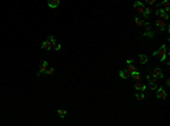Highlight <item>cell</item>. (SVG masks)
Masks as SVG:
<instances>
[{
  "label": "cell",
  "instance_id": "22",
  "mask_svg": "<svg viewBox=\"0 0 170 126\" xmlns=\"http://www.w3.org/2000/svg\"><path fill=\"white\" fill-rule=\"evenodd\" d=\"M134 88H135V90H136V91H142V89H143V84L142 83H136L134 85Z\"/></svg>",
  "mask_w": 170,
  "mask_h": 126
},
{
  "label": "cell",
  "instance_id": "19",
  "mask_svg": "<svg viewBox=\"0 0 170 126\" xmlns=\"http://www.w3.org/2000/svg\"><path fill=\"white\" fill-rule=\"evenodd\" d=\"M146 79H147V82H149L150 85L155 83V79H154V77H152L151 75H147V76H146Z\"/></svg>",
  "mask_w": 170,
  "mask_h": 126
},
{
  "label": "cell",
  "instance_id": "10",
  "mask_svg": "<svg viewBox=\"0 0 170 126\" xmlns=\"http://www.w3.org/2000/svg\"><path fill=\"white\" fill-rule=\"evenodd\" d=\"M60 4V0H48V6L50 8H57Z\"/></svg>",
  "mask_w": 170,
  "mask_h": 126
},
{
  "label": "cell",
  "instance_id": "29",
  "mask_svg": "<svg viewBox=\"0 0 170 126\" xmlns=\"http://www.w3.org/2000/svg\"><path fill=\"white\" fill-rule=\"evenodd\" d=\"M145 2H147V4H149V5H154L155 4V0H145Z\"/></svg>",
  "mask_w": 170,
  "mask_h": 126
},
{
  "label": "cell",
  "instance_id": "21",
  "mask_svg": "<svg viewBox=\"0 0 170 126\" xmlns=\"http://www.w3.org/2000/svg\"><path fill=\"white\" fill-rule=\"evenodd\" d=\"M53 73H55V68H53V67H51V68L46 69V72L44 74H46V75H48V76H51V75H53Z\"/></svg>",
  "mask_w": 170,
  "mask_h": 126
},
{
  "label": "cell",
  "instance_id": "7",
  "mask_svg": "<svg viewBox=\"0 0 170 126\" xmlns=\"http://www.w3.org/2000/svg\"><path fill=\"white\" fill-rule=\"evenodd\" d=\"M155 25H156V27L159 28V31L163 32L165 31V28L167 26H165V22H163V19H156V22H155Z\"/></svg>",
  "mask_w": 170,
  "mask_h": 126
},
{
  "label": "cell",
  "instance_id": "6",
  "mask_svg": "<svg viewBox=\"0 0 170 126\" xmlns=\"http://www.w3.org/2000/svg\"><path fill=\"white\" fill-rule=\"evenodd\" d=\"M41 48L43 49V50H46V51L51 50V49H52V44H51V42L49 41V39H46V41H43V42H42V46H41Z\"/></svg>",
  "mask_w": 170,
  "mask_h": 126
},
{
  "label": "cell",
  "instance_id": "17",
  "mask_svg": "<svg viewBox=\"0 0 170 126\" xmlns=\"http://www.w3.org/2000/svg\"><path fill=\"white\" fill-rule=\"evenodd\" d=\"M57 112H58V115L60 116V118H64L65 116L67 115V111L65 110V109H58V110H57Z\"/></svg>",
  "mask_w": 170,
  "mask_h": 126
},
{
  "label": "cell",
  "instance_id": "12",
  "mask_svg": "<svg viewBox=\"0 0 170 126\" xmlns=\"http://www.w3.org/2000/svg\"><path fill=\"white\" fill-rule=\"evenodd\" d=\"M134 22H135V24H136L137 26H142V25H143V23H144V19H143V18H141L138 15H135Z\"/></svg>",
  "mask_w": 170,
  "mask_h": 126
},
{
  "label": "cell",
  "instance_id": "30",
  "mask_svg": "<svg viewBox=\"0 0 170 126\" xmlns=\"http://www.w3.org/2000/svg\"><path fill=\"white\" fill-rule=\"evenodd\" d=\"M165 13H169V11H170V7H169V6L165 7Z\"/></svg>",
  "mask_w": 170,
  "mask_h": 126
},
{
  "label": "cell",
  "instance_id": "4",
  "mask_svg": "<svg viewBox=\"0 0 170 126\" xmlns=\"http://www.w3.org/2000/svg\"><path fill=\"white\" fill-rule=\"evenodd\" d=\"M151 76H152V77H154L155 79H163V73H162L161 68L156 67V68L153 69V72H152V75H151Z\"/></svg>",
  "mask_w": 170,
  "mask_h": 126
},
{
  "label": "cell",
  "instance_id": "13",
  "mask_svg": "<svg viewBox=\"0 0 170 126\" xmlns=\"http://www.w3.org/2000/svg\"><path fill=\"white\" fill-rule=\"evenodd\" d=\"M142 35H143V37H149V39H152V37H155V33H154V31L149 30V31H145Z\"/></svg>",
  "mask_w": 170,
  "mask_h": 126
},
{
  "label": "cell",
  "instance_id": "14",
  "mask_svg": "<svg viewBox=\"0 0 170 126\" xmlns=\"http://www.w3.org/2000/svg\"><path fill=\"white\" fill-rule=\"evenodd\" d=\"M138 58H139V63L141 64H146L147 60H149V57L146 55H138Z\"/></svg>",
  "mask_w": 170,
  "mask_h": 126
},
{
  "label": "cell",
  "instance_id": "24",
  "mask_svg": "<svg viewBox=\"0 0 170 126\" xmlns=\"http://www.w3.org/2000/svg\"><path fill=\"white\" fill-rule=\"evenodd\" d=\"M48 39H49V41L51 42V44L53 46V44H56L57 43V41H56V39H55V37H52V35H49L48 37Z\"/></svg>",
  "mask_w": 170,
  "mask_h": 126
},
{
  "label": "cell",
  "instance_id": "2",
  "mask_svg": "<svg viewBox=\"0 0 170 126\" xmlns=\"http://www.w3.org/2000/svg\"><path fill=\"white\" fill-rule=\"evenodd\" d=\"M155 91H156V98H158V99H161V100H165V99H167L168 94H167V92L163 90V88H162V86H159V88L155 90Z\"/></svg>",
  "mask_w": 170,
  "mask_h": 126
},
{
  "label": "cell",
  "instance_id": "11",
  "mask_svg": "<svg viewBox=\"0 0 170 126\" xmlns=\"http://www.w3.org/2000/svg\"><path fill=\"white\" fill-rule=\"evenodd\" d=\"M118 74H119V76H120L121 79H127L129 77V73L126 70V69H121V70H119Z\"/></svg>",
  "mask_w": 170,
  "mask_h": 126
},
{
  "label": "cell",
  "instance_id": "27",
  "mask_svg": "<svg viewBox=\"0 0 170 126\" xmlns=\"http://www.w3.org/2000/svg\"><path fill=\"white\" fill-rule=\"evenodd\" d=\"M161 18H163V21H168V19H169V14H168V13H165Z\"/></svg>",
  "mask_w": 170,
  "mask_h": 126
},
{
  "label": "cell",
  "instance_id": "20",
  "mask_svg": "<svg viewBox=\"0 0 170 126\" xmlns=\"http://www.w3.org/2000/svg\"><path fill=\"white\" fill-rule=\"evenodd\" d=\"M160 6H165V7L169 6V0H162V1L160 2L159 5H156V8H159Z\"/></svg>",
  "mask_w": 170,
  "mask_h": 126
},
{
  "label": "cell",
  "instance_id": "23",
  "mask_svg": "<svg viewBox=\"0 0 170 126\" xmlns=\"http://www.w3.org/2000/svg\"><path fill=\"white\" fill-rule=\"evenodd\" d=\"M52 49H53L55 51H59V50L61 49V44H59V43H56V44H53V46H52Z\"/></svg>",
  "mask_w": 170,
  "mask_h": 126
},
{
  "label": "cell",
  "instance_id": "26",
  "mask_svg": "<svg viewBox=\"0 0 170 126\" xmlns=\"http://www.w3.org/2000/svg\"><path fill=\"white\" fill-rule=\"evenodd\" d=\"M145 13H150V14H153V8L152 7H145L144 8Z\"/></svg>",
  "mask_w": 170,
  "mask_h": 126
},
{
  "label": "cell",
  "instance_id": "1",
  "mask_svg": "<svg viewBox=\"0 0 170 126\" xmlns=\"http://www.w3.org/2000/svg\"><path fill=\"white\" fill-rule=\"evenodd\" d=\"M167 55H169V50L167 49V46L165 44H162L160 49L158 50V56H160V61L163 63L167 58Z\"/></svg>",
  "mask_w": 170,
  "mask_h": 126
},
{
  "label": "cell",
  "instance_id": "28",
  "mask_svg": "<svg viewBox=\"0 0 170 126\" xmlns=\"http://www.w3.org/2000/svg\"><path fill=\"white\" fill-rule=\"evenodd\" d=\"M158 89V85H156V84H151V90H152V91H155V90Z\"/></svg>",
  "mask_w": 170,
  "mask_h": 126
},
{
  "label": "cell",
  "instance_id": "8",
  "mask_svg": "<svg viewBox=\"0 0 170 126\" xmlns=\"http://www.w3.org/2000/svg\"><path fill=\"white\" fill-rule=\"evenodd\" d=\"M129 76L134 79V81H139V79H142V77H141V73H139L137 69L134 70V72H132V73H129Z\"/></svg>",
  "mask_w": 170,
  "mask_h": 126
},
{
  "label": "cell",
  "instance_id": "9",
  "mask_svg": "<svg viewBox=\"0 0 170 126\" xmlns=\"http://www.w3.org/2000/svg\"><path fill=\"white\" fill-rule=\"evenodd\" d=\"M126 63H127V68H126V70H127L128 73H132V72L136 70V67H135L134 65L132 64V63H133V60H132V59H128Z\"/></svg>",
  "mask_w": 170,
  "mask_h": 126
},
{
  "label": "cell",
  "instance_id": "31",
  "mask_svg": "<svg viewBox=\"0 0 170 126\" xmlns=\"http://www.w3.org/2000/svg\"><path fill=\"white\" fill-rule=\"evenodd\" d=\"M165 84H167V85H168V86H169V85H170V79H167V82H165Z\"/></svg>",
  "mask_w": 170,
  "mask_h": 126
},
{
  "label": "cell",
  "instance_id": "16",
  "mask_svg": "<svg viewBox=\"0 0 170 126\" xmlns=\"http://www.w3.org/2000/svg\"><path fill=\"white\" fill-rule=\"evenodd\" d=\"M165 13V9H162V8H156V10H155V16H158V17H162Z\"/></svg>",
  "mask_w": 170,
  "mask_h": 126
},
{
  "label": "cell",
  "instance_id": "25",
  "mask_svg": "<svg viewBox=\"0 0 170 126\" xmlns=\"http://www.w3.org/2000/svg\"><path fill=\"white\" fill-rule=\"evenodd\" d=\"M143 25H144L145 31H149V30H151V24H150L149 22H145V23H143Z\"/></svg>",
  "mask_w": 170,
  "mask_h": 126
},
{
  "label": "cell",
  "instance_id": "5",
  "mask_svg": "<svg viewBox=\"0 0 170 126\" xmlns=\"http://www.w3.org/2000/svg\"><path fill=\"white\" fill-rule=\"evenodd\" d=\"M48 67H49V63L46 61V60H43V61L41 63V66H40V70H39V73H36V75H37V76H40L41 74H44L46 72Z\"/></svg>",
  "mask_w": 170,
  "mask_h": 126
},
{
  "label": "cell",
  "instance_id": "32",
  "mask_svg": "<svg viewBox=\"0 0 170 126\" xmlns=\"http://www.w3.org/2000/svg\"><path fill=\"white\" fill-rule=\"evenodd\" d=\"M135 1H136V0H135Z\"/></svg>",
  "mask_w": 170,
  "mask_h": 126
},
{
  "label": "cell",
  "instance_id": "3",
  "mask_svg": "<svg viewBox=\"0 0 170 126\" xmlns=\"http://www.w3.org/2000/svg\"><path fill=\"white\" fill-rule=\"evenodd\" d=\"M134 8H135V10H136V13L138 14V15H142L143 13H144V8H145V6L141 2V1H135L134 2Z\"/></svg>",
  "mask_w": 170,
  "mask_h": 126
},
{
  "label": "cell",
  "instance_id": "15",
  "mask_svg": "<svg viewBox=\"0 0 170 126\" xmlns=\"http://www.w3.org/2000/svg\"><path fill=\"white\" fill-rule=\"evenodd\" d=\"M134 95H135V98H136V100H138V101H143V100H144V98H145L144 92H141V93L136 92Z\"/></svg>",
  "mask_w": 170,
  "mask_h": 126
},
{
  "label": "cell",
  "instance_id": "18",
  "mask_svg": "<svg viewBox=\"0 0 170 126\" xmlns=\"http://www.w3.org/2000/svg\"><path fill=\"white\" fill-rule=\"evenodd\" d=\"M142 16H143V18H144V19H150V18H152V17H153V14H150V13H143V14H142Z\"/></svg>",
  "mask_w": 170,
  "mask_h": 126
}]
</instances>
